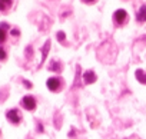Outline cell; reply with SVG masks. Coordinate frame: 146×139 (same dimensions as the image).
Listing matches in <instances>:
<instances>
[{"label": "cell", "instance_id": "cell-12", "mask_svg": "<svg viewBox=\"0 0 146 139\" xmlns=\"http://www.w3.org/2000/svg\"><path fill=\"white\" fill-rule=\"evenodd\" d=\"M57 37H59L60 42H63V40H64V33H63V32H59V33H57Z\"/></svg>", "mask_w": 146, "mask_h": 139}, {"label": "cell", "instance_id": "cell-11", "mask_svg": "<svg viewBox=\"0 0 146 139\" xmlns=\"http://www.w3.org/2000/svg\"><path fill=\"white\" fill-rule=\"evenodd\" d=\"M6 56H7V55H6V50H5L2 46H0V60H5Z\"/></svg>", "mask_w": 146, "mask_h": 139}, {"label": "cell", "instance_id": "cell-15", "mask_svg": "<svg viewBox=\"0 0 146 139\" xmlns=\"http://www.w3.org/2000/svg\"><path fill=\"white\" fill-rule=\"evenodd\" d=\"M83 2H85V3H93L95 0H83Z\"/></svg>", "mask_w": 146, "mask_h": 139}, {"label": "cell", "instance_id": "cell-2", "mask_svg": "<svg viewBox=\"0 0 146 139\" xmlns=\"http://www.w3.org/2000/svg\"><path fill=\"white\" fill-rule=\"evenodd\" d=\"M113 17H115V22H116L117 25H123V23H126V20H127V12L123 10V9H117V10L113 13Z\"/></svg>", "mask_w": 146, "mask_h": 139}, {"label": "cell", "instance_id": "cell-5", "mask_svg": "<svg viewBox=\"0 0 146 139\" xmlns=\"http://www.w3.org/2000/svg\"><path fill=\"white\" fill-rule=\"evenodd\" d=\"M83 80H85L86 85L96 82V75H95V72H93V70H88V72H85V73H83Z\"/></svg>", "mask_w": 146, "mask_h": 139}, {"label": "cell", "instance_id": "cell-6", "mask_svg": "<svg viewBox=\"0 0 146 139\" xmlns=\"http://www.w3.org/2000/svg\"><path fill=\"white\" fill-rule=\"evenodd\" d=\"M137 22H146V5H143L140 9H139V12H137Z\"/></svg>", "mask_w": 146, "mask_h": 139}, {"label": "cell", "instance_id": "cell-8", "mask_svg": "<svg viewBox=\"0 0 146 139\" xmlns=\"http://www.w3.org/2000/svg\"><path fill=\"white\" fill-rule=\"evenodd\" d=\"M12 6V0H0V10L6 12L7 9H10Z\"/></svg>", "mask_w": 146, "mask_h": 139}, {"label": "cell", "instance_id": "cell-14", "mask_svg": "<svg viewBox=\"0 0 146 139\" xmlns=\"http://www.w3.org/2000/svg\"><path fill=\"white\" fill-rule=\"evenodd\" d=\"M49 46H50V43L47 42V43H46V46H44V49H47ZM46 52H47V50H44V53H43V56H46Z\"/></svg>", "mask_w": 146, "mask_h": 139}, {"label": "cell", "instance_id": "cell-13", "mask_svg": "<svg viewBox=\"0 0 146 139\" xmlns=\"http://www.w3.org/2000/svg\"><path fill=\"white\" fill-rule=\"evenodd\" d=\"M12 35H13V36H19V30H17V29H13V30H12Z\"/></svg>", "mask_w": 146, "mask_h": 139}, {"label": "cell", "instance_id": "cell-1", "mask_svg": "<svg viewBox=\"0 0 146 139\" xmlns=\"http://www.w3.org/2000/svg\"><path fill=\"white\" fill-rule=\"evenodd\" d=\"M46 85H47L49 90H52V92H57V90L60 89L62 79H60V78H56V76L49 78V79H47V82H46Z\"/></svg>", "mask_w": 146, "mask_h": 139}, {"label": "cell", "instance_id": "cell-3", "mask_svg": "<svg viewBox=\"0 0 146 139\" xmlns=\"http://www.w3.org/2000/svg\"><path fill=\"white\" fill-rule=\"evenodd\" d=\"M22 105H23L25 109H27V110H33V109L36 108V99H35L33 96L27 95V96H25V98L22 99Z\"/></svg>", "mask_w": 146, "mask_h": 139}, {"label": "cell", "instance_id": "cell-4", "mask_svg": "<svg viewBox=\"0 0 146 139\" xmlns=\"http://www.w3.org/2000/svg\"><path fill=\"white\" fill-rule=\"evenodd\" d=\"M6 116H7V119H9L12 123H15V125H17V123L22 120V116H20V113H19L17 109H10V110H7Z\"/></svg>", "mask_w": 146, "mask_h": 139}, {"label": "cell", "instance_id": "cell-16", "mask_svg": "<svg viewBox=\"0 0 146 139\" xmlns=\"http://www.w3.org/2000/svg\"><path fill=\"white\" fill-rule=\"evenodd\" d=\"M25 85H26V86H27V88H32V85H30V83H29V82H26V80H25Z\"/></svg>", "mask_w": 146, "mask_h": 139}, {"label": "cell", "instance_id": "cell-9", "mask_svg": "<svg viewBox=\"0 0 146 139\" xmlns=\"http://www.w3.org/2000/svg\"><path fill=\"white\" fill-rule=\"evenodd\" d=\"M136 79L140 82V83H146V73L143 70H136Z\"/></svg>", "mask_w": 146, "mask_h": 139}, {"label": "cell", "instance_id": "cell-10", "mask_svg": "<svg viewBox=\"0 0 146 139\" xmlns=\"http://www.w3.org/2000/svg\"><path fill=\"white\" fill-rule=\"evenodd\" d=\"M49 69H50V70H54V72H60V70H62V66H60L59 62H54V60H53V63L49 66Z\"/></svg>", "mask_w": 146, "mask_h": 139}, {"label": "cell", "instance_id": "cell-7", "mask_svg": "<svg viewBox=\"0 0 146 139\" xmlns=\"http://www.w3.org/2000/svg\"><path fill=\"white\" fill-rule=\"evenodd\" d=\"M6 29H7V23H2L0 25V42H5L6 40V37H7V35H6Z\"/></svg>", "mask_w": 146, "mask_h": 139}]
</instances>
